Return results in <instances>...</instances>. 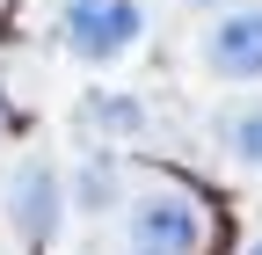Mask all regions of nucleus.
Here are the masks:
<instances>
[{"label":"nucleus","instance_id":"6","mask_svg":"<svg viewBox=\"0 0 262 255\" xmlns=\"http://www.w3.org/2000/svg\"><path fill=\"white\" fill-rule=\"evenodd\" d=\"M80 189H88V211H102V197L117 189V175H110L102 161H88V182H80Z\"/></svg>","mask_w":262,"mask_h":255},{"label":"nucleus","instance_id":"1","mask_svg":"<svg viewBox=\"0 0 262 255\" xmlns=\"http://www.w3.org/2000/svg\"><path fill=\"white\" fill-rule=\"evenodd\" d=\"M66 51L73 58H95V66H110V58H124L131 44L146 37V8L139 0H66Z\"/></svg>","mask_w":262,"mask_h":255},{"label":"nucleus","instance_id":"4","mask_svg":"<svg viewBox=\"0 0 262 255\" xmlns=\"http://www.w3.org/2000/svg\"><path fill=\"white\" fill-rule=\"evenodd\" d=\"M8 204H15V226H22V241H51L58 233V219H66V189H58V175L44 168V161H22L15 168V189H8Z\"/></svg>","mask_w":262,"mask_h":255},{"label":"nucleus","instance_id":"3","mask_svg":"<svg viewBox=\"0 0 262 255\" xmlns=\"http://www.w3.org/2000/svg\"><path fill=\"white\" fill-rule=\"evenodd\" d=\"M204 66L219 80H262V8H226L204 37Z\"/></svg>","mask_w":262,"mask_h":255},{"label":"nucleus","instance_id":"2","mask_svg":"<svg viewBox=\"0 0 262 255\" xmlns=\"http://www.w3.org/2000/svg\"><path fill=\"white\" fill-rule=\"evenodd\" d=\"M131 248H146V255H196L204 248V211L182 189H146L131 204Z\"/></svg>","mask_w":262,"mask_h":255},{"label":"nucleus","instance_id":"8","mask_svg":"<svg viewBox=\"0 0 262 255\" xmlns=\"http://www.w3.org/2000/svg\"><path fill=\"white\" fill-rule=\"evenodd\" d=\"M248 255H262V233H255V248H248Z\"/></svg>","mask_w":262,"mask_h":255},{"label":"nucleus","instance_id":"7","mask_svg":"<svg viewBox=\"0 0 262 255\" xmlns=\"http://www.w3.org/2000/svg\"><path fill=\"white\" fill-rule=\"evenodd\" d=\"M0 132H8V102H0Z\"/></svg>","mask_w":262,"mask_h":255},{"label":"nucleus","instance_id":"9","mask_svg":"<svg viewBox=\"0 0 262 255\" xmlns=\"http://www.w3.org/2000/svg\"><path fill=\"white\" fill-rule=\"evenodd\" d=\"M131 255H146V248H131Z\"/></svg>","mask_w":262,"mask_h":255},{"label":"nucleus","instance_id":"5","mask_svg":"<svg viewBox=\"0 0 262 255\" xmlns=\"http://www.w3.org/2000/svg\"><path fill=\"white\" fill-rule=\"evenodd\" d=\"M219 139H226V153H233L241 168H262V102L233 110V117L219 124Z\"/></svg>","mask_w":262,"mask_h":255}]
</instances>
